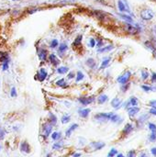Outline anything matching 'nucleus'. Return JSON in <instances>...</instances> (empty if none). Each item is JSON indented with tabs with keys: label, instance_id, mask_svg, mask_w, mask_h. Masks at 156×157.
<instances>
[{
	"label": "nucleus",
	"instance_id": "obj_1",
	"mask_svg": "<svg viewBox=\"0 0 156 157\" xmlns=\"http://www.w3.org/2000/svg\"><path fill=\"white\" fill-rule=\"evenodd\" d=\"M153 16H154L153 11L148 8L143 9L142 11L140 12V17H142V18L143 20H151L153 18Z\"/></svg>",
	"mask_w": 156,
	"mask_h": 157
},
{
	"label": "nucleus",
	"instance_id": "obj_2",
	"mask_svg": "<svg viewBox=\"0 0 156 157\" xmlns=\"http://www.w3.org/2000/svg\"><path fill=\"white\" fill-rule=\"evenodd\" d=\"M113 115V112H101V113H98L97 115L94 116V119H97V120H109L111 116Z\"/></svg>",
	"mask_w": 156,
	"mask_h": 157
},
{
	"label": "nucleus",
	"instance_id": "obj_3",
	"mask_svg": "<svg viewBox=\"0 0 156 157\" xmlns=\"http://www.w3.org/2000/svg\"><path fill=\"white\" fill-rule=\"evenodd\" d=\"M130 75H131V73L129 72V71H127V72H125L122 75H120L119 77H118V82L119 84H121L122 85H126L128 82H129V80L130 78Z\"/></svg>",
	"mask_w": 156,
	"mask_h": 157
},
{
	"label": "nucleus",
	"instance_id": "obj_4",
	"mask_svg": "<svg viewBox=\"0 0 156 157\" xmlns=\"http://www.w3.org/2000/svg\"><path fill=\"white\" fill-rule=\"evenodd\" d=\"M43 132H42V136L44 139H47L50 135L52 134V126L50 124L49 122L48 123H45L43 125Z\"/></svg>",
	"mask_w": 156,
	"mask_h": 157
},
{
	"label": "nucleus",
	"instance_id": "obj_5",
	"mask_svg": "<svg viewBox=\"0 0 156 157\" xmlns=\"http://www.w3.org/2000/svg\"><path fill=\"white\" fill-rule=\"evenodd\" d=\"M77 100H78V102L80 104H82L83 106H87L94 102L95 97H82V98H79Z\"/></svg>",
	"mask_w": 156,
	"mask_h": 157
},
{
	"label": "nucleus",
	"instance_id": "obj_6",
	"mask_svg": "<svg viewBox=\"0 0 156 157\" xmlns=\"http://www.w3.org/2000/svg\"><path fill=\"white\" fill-rule=\"evenodd\" d=\"M37 76H38V79L40 81H42H42H44L45 79L47 78V76H48V73H47L46 69L41 68V70L39 71V73L37 74Z\"/></svg>",
	"mask_w": 156,
	"mask_h": 157
},
{
	"label": "nucleus",
	"instance_id": "obj_7",
	"mask_svg": "<svg viewBox=\"0 0 156 157\" xmlns=\"http://www.w3.org/2000/svg\"><path fill=\"white\" fill-rule=\"evenodd\" d=\"M20 151L22 153H26V154L31 153V146H29L28 141H22L20 144Z\"/></svg>",
	"mask_w": 156,
	"mask_h": 157
},
{
	"label": "nucleus",
	"instance_id": "obj_8",
	"mask_svg": "<svg viewBox=\"0 0 156 157\" xmlns=\"http://www.w3.org/2000/svg\"><path fill=\"white\" fill-rule=\"evenodd\" d=\"M90 111H91V109H88V108H87V109H78V115L83 119H87L88 117Z\"/></svg>",
	"mask_w": 156,
	"mask_h": 157
},
{
	"label": "nucleus",
	"instance_id": "obj_9",
	"mask_svg": "<svg viewBox=\"0 0 156 157\" xmlns=\"http://www.w3.org/2000/svg\"><path fill=\"white\" fill-rule=\"evenodd\" d=\"M78 127H79V125H78L77 123H74V124H72V125L70 126V127L66 130V131H65V136H66V137H70V136H71V134L73 133V131L76 130Z\"/></svg>",
	"mask_w": 156,
	"mask_h": 157
},
{
	"label": "nucleus",
	"instance_id": "obj_10",
	"mask_svg": "<svg viewBox=\"0 0 156 157\" xmlns=\"http://www.w3.org/2000/svg\"><path fill=\"white\" fill-rule=\"evenodd\" d=\"M121 105H122V100H120L119 98H115L111 101V106L116 109H119Z\"/></svg>",
	"mask_w": 156,
	"mask_h": 157
},
{
	"label": "nucleus",
	"instance_id": "obj_11",
	"mask_svg": "<svg viewBox=\"0 0 156 157\" xmlns=\"http://www.w3.org/2000/svg\"><path fill=\"white\" fill-rule=\"evenodd\" d=\"M105 143H101V141H93V143H91V146L95 149V150H101L102 148L105 147Z\"/></svg>",
	"mask_w": 156,
	"mask_h": 157
},
{
	"label": "nucleus",
	"instance_id": "obj_12",
	"mask_svg": "<svg viewBox=\"0 0 156 157\" xmlns=\"http://www.w3.org/2000/svg\"><path fill=\"white\" fill-rule=\"evenodd\" d=\"M57 117L53 113H49V123L51 124L52 127L57 124Z\"/></svg>",
	"mask_w": 156,
	"mask_h": 157
},
{
	"label": "nucleus",
	"instance_id": "obj_13",
	"mask_svg": "<svg viewBox=\"0 0 156 157\" xmlns=\"http://www.w3.org/2000/svg\"><path fill=\"white\" fill-rule=\"evenodd\" d=\"M140 111V109L138 107H130L128 109V112L129 117H134V116L137 114Z\"/></svg>",
	"mask_w": 156,
	"mask_h": 157
},
{
	"label": "nucleus",
	"instance_id": "obj_14",
	"mask_svg": "<svg viewBox=\"0 0 156 157\" xmlns=\"http://www.w3.org/2000/svg\"><path fill=\"white\" fill-rule=\"evenodd\" d=\"M38 56H39V58L41 59L42 61L46 60V58H47V52H46V50L40 49L38 51Z\"/></svg>",
	"mask_w": 156,
	"mask_h": 157
},
{
	"label": "nucleus",
	"instance_id": "obj_15",
	"mask_svg": "<svg viewBox=\"0 0 156 157\" xmlns=\"http://www.w3.org/2000/svg\"><path fill=\"white\" fill-rule=\"evenodd\" d=\"M50 62H51L52 63V65H54V66H57V65L60 63V60L57 58V56L55 54H51L50 55Z\"/></svg>",
	"mask_w": 156,
	"mask_h": 157
},
{
	"label": "nucleus",
	"instance_id": "obj_16",
	"mask_svg": "<svg viewBox=\"0 0 156 157\" xmlns=\"http://www.w3.org/2000/svg\"><path fill=\"white\" fill-rule=\"evenodd\" d=\"M132 130H133V126L131 124L128 123V124L125 125V127L123 129V133L125 135H128V134H129L130 132H131Z\"/></svg>",
	"mask_w": 156,
	"mask_h": 157
},
{
	"label": "nucleus",
	"instance_id": "obj_17",
	"mask_svg": "<svg viewBox=\"0 0 156 157\" xmlns=\"http://www.w3.org/2000/svg\"><path fill=\"white\" fill-rule=\"evenodd\" d=\"M109 120L111 121V122H113V123H120L122 119H121V118H120L118 114L113 113V115L111 116V118H110Z\"/></svg>",
	"mask_w": 156,
	"mask_h": 157
},
{
	"label": "nucleus",
	"instance_id": "obj_18",
	"mask_svg": "<svg viewBox=\"0 0 156 157\" xmlns=\"http://www.w3.org/2000/svg\"><path fill=\"white\" fill-rule=\"evenodd\" d=\"M118 7H119V11L120 12H125V11H129V9L126 8L125 6V4L121 1V0H119V2H118Z\"/></svg>",
	"mask_w": 156,
	"mask_h": 157
},
{
	"label": "nucleus",
	"instance_id": "obj_19",
	"mask_svg": "<svg viewBox=\"0 0 156 157\" xmlns=\"http://www.w3.org/2000/svg\"><path fill=\"white\" fill-rule=\"evenodd\" d=\"M108 100V97L107 95H100L99 97L97 98V102L99 103V104H104V103H106L107 101Z\"/></svg>",
	"mask_w": 156,
	"mask_h": 157
},
{
	"label": "nucleus",
	"instance_id": "obj_20",
	"mask_svg": "<svg viewBox=\"0 0 156 157\" xmlns=\"http://www.w3.org/2000/svg\"><path fill=\"white\" fill-rule=\"evenodd\" d=\"M51 137L53 141H59L60 139L62 138V132L61 131H54V132H52L51 134Z\"/></svg>",
	"mask_w": 156,
	"mask_h": 157
},
{
	"label": "nucleus",
	"instance_id": "obj_21",
	"mask_svg": "<svg viewBox=\"0 0 156 157\" xmlns=\"http://www.w3.org/2000/svg\"><path fill=\"white\" fill-rule=\"evenodd\" d=\"M85 64H87L89 68L93 69L95 66V60L93 58H89V59H87V61H85Z\"/></svg>",
	"mask_w": 156,
	"mask_h": 157
},
{
	"label": "nucleus",
	"instance_id": "obj_22",
	"mask_svg": "<svg viewBox=\"0 0 156 157\" xmlns=\"http://www.w3.org/2000/svg\"><path fill=\"white\" fill-rule=\"evenodd\" d=\"M129 104H130L131 107H137L138 104H139V101H138L137 98H135V97L130 98L129 100Z\"/></svg>",
	"mask_w": 156,
	"mask_h": 157
},
{
	"label": "nucleus",
	"instance_id": "obj_23",
	"mask_svg": "<svg viewBox=\"0 0 156 157\" xmlns=\"http://www.w3.org/2000/svg\"><path fill=\"white\" fill-rule=\"evenodd\" d=\"M61 120H62V123L63 124H66V123L70 122V120H71V116L65 114V115H63V117H62V119Z\"/></svg>",
	"mask_w": 156,
	"mask_h": 157
},
{
	"label": "nucleus",
	"instance_id": "obj_24",
	"mask_svg": "<svg viewBox=\"0 0 156 157\" xmlns=\"http://www.w3.org/2000/svg\"><path fill=\"white\" fill-rule=\"evenodd\" d=\"M68 67H65V66H60L59 68H57V73L60 74H64L68 72Z\"/></svg>",
	"mask_w": 156,
	"mask_h": 157
},
{
	"label": "nucleus",
	"instance_id": "obj_25",
	"mask_svg": "<svg viewBox=\"0 0 156 157\" xmlns=\"http://www.w3.org/2000/svg\"><path fill=\"white\" fill-rule=\"evenodd\" d=\"M63 147V144L62 141H57V143H54L52 144V149L53 150H60Z\"/></svg>",
	"mask_w": 156,
	"mask_h": 157
},
{
	"label": "nucleus",
	"instance_id": "obj_26",
	"mask_svg": "<svg viewBox=\"0 0 156 157\" xmlns=\"http://www.w3.org/2000/svg\"><path fill=\"white\" fill-rule=\"evenodd\" d=\"M113 45H108L107 47H103V48H100L98 50V53H106V52H109V51H111L113 49Z\"/></svg>",
	"mask_w": 156,
	"mask_h": 157
},
{
	"label": "nucleus",
	"instance_id": "obj_27",
	"mask_svg": "<svg viewBox=\"0 0 156 157\" xmlns=\"http://www.w3.org/2000/svg\"><path fill=\"white\" fill-rule=\"evenodd\" d=\"M110 58H107V59H105L103 62H102V63H101V66H100V69H104V68H106V67H108V65L109 64V63H110Z\"/></svg>",
	"mask_w": 156,
	"mask_h": 157
},
{
	"label": "nucleus",
	"instance_id": "obj_28",
	"mask_svg": "<svg viewBox=\"0 0 156 157\" xmlns=\"http://www.w3.org/2000/svg\"><path fill=\"white\" fill-rule=\"evenodd\" d=\"M56 85H58V87H66V82H65V80L64 79H60L58 80L57 82H56Z\"/></svg>",
	"mask_w": 156,
	"mask_h": 157
},
{
	"label": "nucleus",
	"instance_id": "obj_29",
	"mask_svg": "<svg viewBox=\"0 0 156 157\" xmlns=\"http://www.w3.org/2000/svg\"><path fill=\"white\" fill-rule=\"evenodd\" d=\"M84 78V74L81 72V71H78V72L76 73V82H80V81H82L83 79Z\"/></svg>",
	"mask_w": 156,
	"mask_h": 157
},
{
	"label": "nucleus",
	"instance_id": "obj_30",
	"mask_svg": "<svg viewBox=\"0 0 156 157\" xmlns=\"http://www.w3.org/2000/svg\"><path fill=\"white\" fill-rule=\"evenodd\" d=\"M119 16L121 18H123L124 20H126V21H128V22H132L133 21V19L131 17H129L128 16V15H124V14H119Z\"/></svg>",
	"mask_w": 156,
	"mask_h": 157
},
{
	"label": "nucleus",
	"instance_id": "obj_31",
	"mask_svg": "<svg viewBox=\"0 0 156 157\" xmlns=\"http://www.w3.org/2000/svg\"><path fill=\"white\" fill-rule=\"evenodd\" d=\"M67 48H68L67 44L61 43V44H60V47H59V53H64L65 51L67 50Z\"/></svg>",
	"mask_w": 156,
	"mask_h": 157
},
{
	"label": "nucleus",
	"instance_id": "obj_32",
	"mask_svg": "<svg viewBox=\"0 0 156 157\" xmlns=\"http://www.w3.org/2000/svg\"><path fill=\"white\" fill-rule=\"evenodd\" d=\"M149 119V115L148 114H144V115H142L140 117V119H138V122H140V123H143L144 121L146 120V119Z\"/></svg>",
	"mask_w": 156,
	"mask_h": 157
},
{
	"label": "nucleus",
	"instance_id": "obj_33",
	"mask_svg": "<svg viewBox=\"0 0 156 157\" xmlns=\"http://www.w3.org/2000/svg\"><path fill=\"white\" fill-rule=\"evenodd\" d=\"M82 40H83V36H82V35H79V36L74 40V45H75V46H77V45H79L80 43L82 42Z\"/></svg>",
	"mask_w": 156,
	"mask_h": 157
},
{
	"label": "nucleus",
	"instance_id": "obj_34",
	"mask_svg": "<svg viewBox=\"0 0 156 157\" xmlns=\"http://www.w3.org/2000/svg\"><path fill=\"white\" fill-rule=\"evenodd\" d=\"M117 154H118V151L116 150L115 148H113V149H111L109 151L108 157H115V155H117Z\"/></svg>",
	"mask_w": 156,
	"mask_h": 157
},
{
	"label": "nucleus",
	"instance_id": "obj_35",
	"mask_svg": "<svg viewBox=\"0 0 156 157\" xmlns=\"http://www.w3.org/2000/svg\"><path fill=\"white\" fill-rule=\"evenodd\" d=\"M148 76H149V74H148V72L146 70H142V80H146L148 78Z\"/></svg>",
	"mask_w": 156,
	"mask_h": 157
},
{
	"label": "nucleus",
	"instance_id": "obj_36",
	"mask_svg": "<svg viewBox=\"0 0 156 157\" xmlns=\"http://www.w3.org/2000/svg\"><path fill=\"white\" fill-rule=\"evenodd\" d=\"M149 129L152 132H156V125L153 123H149Z\"/></svg>",
	"mask_w": 156,
	"mask_h": 157
},
{
	"label": "nucleus",
	"instance_id": "obj_37",
	"mask_svg": "<svg viewBox=\"0 0 156 157\" xmlns=\"http://www.w3.org/2000/svg\"><path fill=\"white\" fill-rule=\"evenodd\" d=\"M10 96L12 98H16L18 94H17V90H16V87H12L11 88V91H10Z\"/></svg>",
	"mask_w": 156,
	"mask_h": 157
},
{
	"label": "nucleus",
	"instance_id": "obj_38",
	"mask_svg": "<svg viewBox=\"0 0 156 157\" xmlns=\"http://www.w3.org/2000/svg\"><path fill=\"white\" fill-rule=\"evenodd\" d=\"M50 46L52 48H55L56 46H58V40H52L51 42V44H50Z\"/></svg>",
	"mask_w": 156,
	"mask_h": 157
},
{
	"label": "nucleus",
	"instance_id": "obj_39",
	"mask_svg": "<svg viewBox=\"0 0 156 157\" xmlns=\"http://www.w3.org/2000/svg\"><path fill=\"white\" fill-rule=\"evenodd\" d=\"M5 135H6V130H5L3 128H0V140H3Z\"/></svg>",
	"mask_w": 156,
	"mask_h": 157
},
{
	"label": "nucleus",
	"instance_id": "obj_40",
	"mask_svg": "<svg viewBox=\"0 0 156 157\" xmlns=\"http://www.w3.org/2000/svg\"><path fill=\"white\" fill-rule=\"evenodd\" d=\"M149 140L151 141H156V132H152L150 134V137H149Z\"/></svg>",
	"mask_w": 156,
	"mask_h": 157
},
{
	"label": "nucleus",
	"instance_id": "obj_41",
	"mask_svg": "<svg viewBox=\"0 0 156 157\" xmlns=\"http://www.w3.org/2000/svg\"><path fill=\"white\" fill-rule=\"evenodd\" d=\"M8 63H9V61H7V62H4L3 63V65H2V69L3 71H7L8 69Z\"/></svg>",
	"mask_w": 156,
	"mask_h": 157
},
{
	"label": "nucleus",
	"instance_id": "obj_42",
	"mask_svg": "<svg viewBox=\"0 0 156 157\" xmlns=\"http://www.w3.org/2000/svg\"><path fill=\"white\" fill-rule=\"evenodd\" d=\"M135 156H136V153H135V151H133V150L129 151L128 153V155H127V157H135Z\"/></svg>",
	"mask_w": 156,
	"mask_h": 157
},
{
	"label": "nucleus",
	"instance_id": "obj_43",
	"mask_svg": "<svg viewBox=\"0 0 156 157\" xmlns=\"http://www.w3.org/2000/svg\"><path fill=\"white\" fill-rule=\"evenodd\" d=\"M145 45H146V46H147V47H149L151 50L154 51V47H153V45L152 43H151V42H145Z\"/></svg>",
	"mask_w": 156,
	"mask_h": 157
},
{
	"label": "nucleus",
	"instance_id": "obj_44",
	"mask_svg": "<svg viewBox=\"0 0 156 157\" xmlns=\"http://www.w3.org/2000/svg\"><path fill=\"white\" fill-rule=\"evenodd\" d=\"M74 76H75V74H74V72H71V73H69V74H67V78H68V79H74Z\"/></svg>",
	"mask_w": 156,
	"mask_h": 157
},
{
	"label": "nucleus",
	"instance_id": "obj_45",
	"mask_svg": "<svg viewBox=\"0 0 156 157\" xmlns=\"http://www.w3.org/2000/svg\"><path fill=\"white\" fill-rule=\"evenodd\" d=\"M89 45H90V47H95V40H94V39H90V43H89Z\"/></svg>",
	"mask_w": 156,
	"mask_h": 157
},
{
	"label": "nucleus",
	"instance_id": "obj_46",
	"mask_svg": "<svg viewBox=\"0 0 156 157\" xmlns=\"http://www.w3.org/2000/svg\"><path fill=\"white\" fill-rule=\"evenodd\" d=\"M149 113L152 114V115L156 116V108H152V109H151L150 111H149Z\"/></svg>",
	"mask_w": 156,
	"mask_h": 157
},
{
	"label": "nucleus",
	"instance_id": "obj_47",
	"mask_svg": "<svg viewBox=\"0 0 156 157\" xmlns=\"http://www.w3.org/2000/svg\"><path fill=\"white\" fill-rule=\"evenodd\" d=\"M150 106L152 108H156V100H152L150 101Z\"/></svg>",
	"mask_w": 156,
	"mask_h": 157
},
{
	"label": "nucleus",
	"instance_id": "obj_48",
	"mask_svg": "<svg viewBox=\"0 0 156 157\" xmlns=\"http://www.w3.org/2000/svg\"><path fill=\"white\" fill-rule=\"evenodd\" d=\"M151 153H152V154L153 156H156V147H153V148L151 149Z\"/></svg>",
	"mask_w": 156,
	"mask_h": 157
},
{
	"label": "nucleus",
	"instance_id": "obj_49",
	"mask_svg": "<svg viewBox=\"0 0 156 157\" xmlns=\"http://www.w3.org/2000/svg\"><path fill=\"white\" fill-rule=\"evenodd\" d=\"M152 81L153 82H156V74L155 73H153L152 74Z\"/></svg>",
	"mask_w": 156,
	"mask_h": 157
},
{
	"label": "nucleus",
	"instance_id": "obj_50",
	"mask_svg": "<svg viewBox=\"0 0 156 157\" xmlns=\"http://www.w3.org/2000/svg\"><path fill=\"white\" fill-rule=\"evenodd\" d=\"M81 155H82L81 153H75V154H73V157H80Z\"/></svg>",
	"mask_w": 156,
	"mask_h": 157
},
{
	"label": "nucleus",
	"instance_id": "obj_51",
	"mask_svg": "<svg viewBox=\"0 0 156 157\" xmlns=\"http://www.w3.org/2000/svg\"><path fill=\"white\" fill-rule=\"evenodd\" d=\"M116 157H124V155H123L122 154H118Z\"/></svg>",
	"mask_w": 156,
	"mask_h": 157
},
{
	"label": "nucleus",
	"instance_id": "obj_52",
	"mask_svg": "<svg viewBox=\"0 0 156 157\" xmlns=\"http://www.w3.org/2000/svg\"><path fill=\"white\" fill-rule=\"evenodd\" d=\"M140 157H147V154H144V153H142V154H140Z\"/></svg>",
	"mask_w": 156,
	"mask_h": 157
},
{
	"label": "nucleus",
	"instance_id": "obj_53",
	"mask_svg": "<svg viewBox=\"0 0 156 157\" xmlns=\"http://www.w3.org/2000/svg\"><path fill=\"white\" fill-rule=\"evenodd\" d=\"M46 157H52V155H51V154H48L47 155H46Z\"/></svg>",
	"mask_w": 156,
	"mask_h": 157
},
{
	"label": "nucleus",
	"instance_id": "obj_54",
	"mask_svg": "<svg viewBox=\"0 0 156 157\" xmlns=\"http://www.w3.org/2000/svg\"><path fill=\"white\" fill-rule=\"evenodd\" d=\"M12 1H20V0H12Z\"/></svg>",
	"mask_w": 156,
	"mask_h": 157
},
{
	"label": "nucleus",
	"instance_id": "obj_55",
	"mask_svg": "<svg viewBox=\"0 0 156 157\" xmlns=\"http://www.w3.org/2000/svg\"><path fill=\"white\" fill-rule=\"evenodd\" d=\"M0 151H1V145H0Z\"/></svg>",
	"mask_w": 156,
	"mask_h": 157
},
{
	"label": "nucleus",
	"instance_id": "obj_56",
	"mask_svg": "<svg viewBox=\"0 0 156 157\" xmlns=\"http://www.w3.org/2000/svg\"><path fill=\"white\" fill-rule=\"evenodd\" d=\"M153 1H156V0H153Z\"/></svg>",
	"mask_w": 156,
	"mask_h": 157
}]
</instances>
